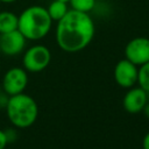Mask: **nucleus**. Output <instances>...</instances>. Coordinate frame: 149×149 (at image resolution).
I'll list each match as a JSON object with an SVG mask.
<instances>
[{"instance_id": "nucleus-1", "label": "nucleus", "mask_w": 149, "mask_h": 149, "mask_svg": "<svg viewBox=\"0 0 149 149\" xmlns=\"http://www.w3.org/2000/svg\"><path fill=\"white\" fill-rule=\"evenodd\" d=\"M95 26L88 13L69 9L57 21L55 38L57 45L65 52H78L84 50L93 40Z\"/></svg>"}, {"instance_id": "nucleus-2", "label": "nucleus", "mask_w": 149, "mask_h": 149, "mask_svg": "<svg viewBox=\"0 0 149 149\" xmlns=\"http://www.w3.org/2000/svg\"><path fill=\"white\" fill-rule=\"evenodd\" d=\"M52 20L49 16L47 8L33 5L27 7L19 15L17 29L29 41H38L44 38L51 29Z\"/></svg>"}, {"instance_id": "nucleus-3", "label": "nucleus", "mask_w": 149, "mask_h": 149, "mask_svg": "<svg viewBox=\"0 0 149 149\" xmlns=\"http://www.w3.org/2000/svg\"><path fill=\"white\" fill-rule=\"evenodd\" d=\"M6 113L14 127L28 128L38 116V106L33 97L22 92L9 97L6 102Z\"/></svg>"}, {"instance_id": "nucleus-4", "label": "nucleus", "mask_w": 149, "mask_h": 149, "mask_svg": "<svg viewBox=\"0 0 149 149\" xmlns=\"http://www.w3.org/2000/svg\"><path fill=\"white\" fill-rule=\"evenodd\" d=\"M51 62L50 50L42 44H35L26 50L22 58L23 69L29 72H41L48 68Z\"/></svg>"}, {"instance_id": "nucleus-5", "label": "nucleus", "mask_w": 149, "mask_h": 149, "mask_svg": "<svg viewBox=\"0 0 149 149\" xmlns=\"http://www.w3.org/2000/svg\"><path fill=\"white\" fill-rule=\"evenodd\" d=\"M28 85V74L23 68L9 69L2 78V88L7 95H15L24 92Z\"/></svg>"}, {"instance_id": "nucleus-6", "label": "nucleus", "mask_w": 149, "mask_h": 149, "mask_svg": "<svg viewBox=\"0 0 149 149\" xmlns=\"http://www.w3.org/2000/svg\"><path fill=\"white\" fill-rule=\"evenodd\" d=\"M125 56L137 66L149 62V38L142 36L132 38L125 47Z\"/></svg>"}, {"instance_id": "nucleus-7", "label": "nucleus", "mask_w": 149, "mask_h": 149, "mask_svg": "<svg viewBox=\"0 0 149 149\" xmlns=\"http://www.w3.org/2000/svg\"><path fill=\"white\" fill-rule=\"evenodd\" d=\"M139 68L127 58L119 61L114 68V79L116 84L123 88H130L137 84Z\"/></svg>"}, {"instance_id": "nucleus-8", "label": "nucleus", "mask_w": 149, "mask_h": 149, "mask_svg": "<svg viewBox=\"0 0 149 149\" xmlns=\"http://www.w3.org/2000/svg\"><path fill=\"white\" fill-rule=\"evenodd\" d=\"M26 37L19 29L0 34V51L6 56H15L23 51L26 47Z\"/></svg>"}, {"instance_id": "nucleus-9", "label": "nucleus", "mask_w": 149, "mask_h": 149, "mask_svg": "<svg viewBox=\"0 0 149 149\" xmlns=\"http://www.w3.org/2000/svg\"><path fill=\"white\" fill-rule=\"evenodd\" d=\"M147 91H144L142 87L137 86V87H130L127 93L123 97L122 100V105L123 108L130 113V114H136L142 112L143 107L146 106V104L148 102V95H147Z\"/></svg>"}, {"instance_id": "nucleus-10", "label": "nucleus", "mask_w": 149, "mask_h": 149, "mask_svg": "<svg viewBox=\"0 0 149 149\" xmlns=\"http://www.w3.org/2000/svg\"><path fill=\"white\" fill-rule=\"evenodd\" d=\"M69 3L62 0H52L49 6L47 7V12L52 21H59L68 12H69Z\"/></svg>"}, {"instance_id": "nucleus-11", "label": "nucleus", "mask_w": 149, "mask_h": 149, "mask_svg": "<svg viewBox=\"0 0 149 149\" xmlns=\"http://www.w3.org/2000/svg\"><path fill=\"white\" fill-rule=\"evenodd\" d=\"M17 22H19V16L15 15L13 12L9 10L0 12V34L17 29Z\"/></svg>"}, {"instance_id": "nucleus-12", "label": "nucleus", "mask_w": 149, "mask_h": 149, "mask_svg": "<svg viewBox=\"0 0 149 149\" xmlns=\"http://www.w3.org/2000/svg\"><path fill=\"white\" fill-rule=\"evenodd\" d=\"M68 3L73 10H78L81 13H90L95 6V0H69Z\"/></svg>"}, {"instance_id": "nucleus-13", "label": "nucleus", "mask_w": 149, "mask_h": 149, "mask_svg": "<svg viewBox=\"0 0 149 149\" xmlns=\"http://www.w3.org/2000/svg\"><path fill=\"white\" fill-rule=\"evenodd\" d=\"M137 84L144 91L149 92V62L140 65L137 73Z\"/></svg>"}, {"instance_id": "nucleus-14", "label": "nucleus", "mask_w": 149, "mask_h": 149, "mask_svg": "<svg viewBox=\"0 0 149 149\" xmlns=\"http://www.w3.org/2000/svg\"><path fill=\"white\" fill-rule=\"evenodd\" d=\"M8 143V139L6 135V132L0 129V149H5Z\"/></svg>"}, {"instance_id": "nucleus-15", "label": "nucleus", "mask_w": 149, "mask_h": 149, "mask_svg": "<svg viewBox=\"0 0 149 149\" xmlns=\"http://www.w3.org/2000/svg\"><path fill=\"white\" fill-rule=\"evenodd\" d=\"M142 148L143 149H149V132L144 135V137L142 140Z\"/></svg>"}, {"instance_id": "nucleus-16", "label": "nucleus", "mask_w": 149, "mask_h": 149, "mask_svg": "<svg viewBox=\"0 0 149 149\" xmlns=\"http://www.w3.org/2000/svg\"><path fill=\"white\" fill-rule=\"evenodd\" d=\"M142 112H143V114L149 119V102H147V104H146V106L143 107Z\"/></svg>"}, {"instance_id": "nucleus-17", "label": "nucleus", "mask_w": 149, "mask_h": 149, "mask_svg": "<svg viewBox=\"0 0 149 149\" xmlns=\"http://www.w3.org/2000/svg\"><path fill=\"white\" fill-rule=\"evenodd\" d=\"M17 0H0V2H5V3H10V2H15Z\"/></svg>"}, {"instance_id": "nucleus-18", "label": "nucleus", "mask_w": 149, "mask_h": 149, "mask_svg": "<svg viewBox=\"0 0 149 149\" xmlns=\"http://www.w3.org/2000/svg\"><path fill=\"white\" fill-rule=\"evenodd\" d=\"M62 1H65V2H69V0H62Z\"/></svg>"}, {"instance_id": "nucleus-19", "label": "nucleus", "mask_w": 149, "mask_h": 149, "mask_svg": "<svg viewBox=\"0 0 149 149\" xmlns=\"http://www.w3.org/2000/svg\"><path fill=\"white\" fill-rule=\"evenodd\" d=\"M5 149H6V148H5Z\"/></svg>"}]
</instances>
